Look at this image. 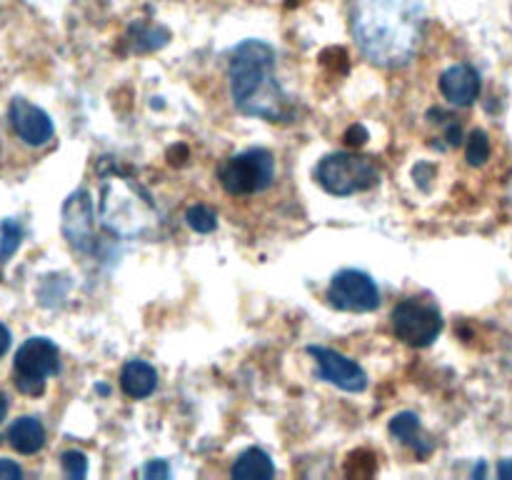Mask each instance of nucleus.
Segmentation results:
<instances>
[{
	"label": "nucleus",
	"instance_id": "nucleus-1",
	"mask_svg": "<svg viewBox=\"0 0 512 480\" xmlns=\"http://www.w3.org/2000/svg\"><path fill=\"white\" fill-rule=\"evenodd\" d=\"M418 0H350V33L360 53L380 68H400L415 58L423 40Z\"/></svg>",
	"mask_w": 512,
	"mask_h": 480
},
{
	"label": "nucleus",
	"instance_id": "nucleus-2",
	"mask_svg": "<svg viewBox=\"0 0 512 480\" xmlns=\"http://www.w3.org/2000/svg\"><path fill=\"white\" fill-rule=\"evenodd\" d=\"M275 63H278V55L273 45L265 40H245L233 50L228 83L230 98L238 113L268 120V123H285L293 118V105L283 85L278 83Z\"/></svg>",
	"mask_w": 512,
	"mask_h": 480
},
{
	"label": "nucleus",
	"instance_id": "nucleus-3",
	"mask_svg": "<svg viewBox=\"0 0 512 480\" xmlns=\"http://www.w3.org/2000/svg\"><path fill=\"white\" fill-rule=\"evenodd\" d=\"M100 220L110 233L120 238H138L153 228L158 220V208L143 185L128 175H120L115 168L105 178L100 193Z\"/></svg>",
	"mask_w": 512,
	"mask_h": 480
},
{
	"label": "nucleus",
	"instance_id": "nucleus-4",
	"mask_svg": "<svg viewBox=\"0 0 512 480\" xmlns=\"http://www.w3.org/2000/svg\"><path fill=\"white\" fill-rule=\"evenodd\" d=\"M320 188L330 195L348 198V195L365 193L380 183V168L373 158H365L358 153H333L325 155L315 168Z\"/></svg>",
	"mask_w": 512,
	"mask_h": 480
},
{
	"label": "nucleus",
	"instance_id": "nucleus-5",
	"mask_svg": "<svg viewBox=\"0 0 512 480\" xmlns=\"http://www.w3.org/2000/svg\"><path fill=\"white\" fill-rule=\"evenodd\" d=\"M218 180L230 195L263 193L275 180V158L265 148H250L225 160L218 170Z\"/></svg>",
	"mask_w": 512,
	"mask_h": 480
},
{
	"label": "nucleus",
	"instance_id": "nucleus-6",
	"mask_svg": "<svg viewBox=\"0 0 512 480\" xmlns=\"http://www.w3.org/2000/svg\"><path fill=\"white\" fill-rule=\"evenodd\" d=\"M15 385L25 395H43L45 380L60 373V350L50 338H28L15 353Z\"/></svg>",
	"mask_w": 512,
	"mask_h": 480
},
{
	"label": "nucleus",
	"instance_id": "nucleus-7",
	"mask_svg": "<svg viewBox=\"0 0 512 480\" xmlns=\"http://www.w3.org/2000/svg\"><path fill=\"white\" fill-rule=\"evenodd\" d=\"M393 330L403 343L413 348H428L443 333V315L430 300L405 298L393 310Z\"/></svg>",
	"mask_w": 512,
	"mask_h": 480
},
{
	"label": "nucleus",
	"instance_id": "nucleus-8",
	"mask_svg": "<svg viewBox=\"0 0 512 480\" xmlns=\"http://www.w3.org/2000/svg\"><path fill=\"white\" fill-rule=\"evenodd\" d=\"M328 303L343 313H373L380 308V290L363 270H340L328 288Z\"/></svg>",
	"mask_w": 512,
	"mask_h": 480
},
{
	"label": "nucleus",
	"instance_id": "nucleus-9",
	"mask_svg": "<svg viewBox=\"0 0 512 480\" xmlns=\"http://www.w3.org/2000/svg\"><path fill=\"white\" fill-rule=\"evenodd\" d=\"M63 235L70 248L78 253H93L98 240H95V210L90 193L85 188L70 193L63 203Z\"/></svg>",
	"mask_w": 512,
	"mask_h": 480
},
{
	"label": "nucleus",
	"instance_id": "nucleus-10",
	"mask_svg": "<svg viewBox=\"0 0 512 480\" xmlns=\"http://www.w3.org/2000/svg\"><path fill=\"white\" fill-rule=\"evenodd\" d=\"M308 353L318 363L320 378L328 380L330 385H338L345 393H363L368 388V375H365V370L355 360H350L348 355L323 348V345H310Z\"/></svg>",
	"mask_w": 512,
	"mask_h": 480
},
{
	"label": "nucleus",
	"instance_id": "nucleus-11",
	"mask_svg": "<svg viewBox=\"0 0 512 480\" xmlns=\"http://www.w3.org/2000/svg\"><path fill=\"white\" fill-rule=\"evenodd\" d=\"M8 118L15 135H18L25 145H33V148H40V145L48 143L55 133L50 115L45 113L43 108H38V105L28 103L25 98H15L13 103H10Z\"/></svg>",
	"mask_w": 512,
	"mask_h": 480
},
{
	"label": "nucleus",
	"instance_id": "nucleus-12",
	"mask_svg": "<svg viewBox=\"0 0 512 480\" xmlns=\"http://www.w3.org/2000/svg\"><path fill=\"white\" fill-rule=\"evenodd\" d=\"M480 88V73L470 63H458L450 65L448 70H443L440 75V93L448 103L460 105V108H468L478 100Z\"/></svg>",
	"mask_w": 512,
	"mask_h": 480
},
{
	"label": "nucleus",
	"instance_id": "nucleus-13",
	"mask_svg": "<svg viewBox=\"0 0 512 480\" xmlns=\"http://www.w3.org/2000/svg\"><path fill=\"white\" fill-rule=\"evenodd\" d=\"M120 388L133 400L150 398L158 388V370L145 360H128L120 370Z\"/></svg>",
	"mask_w": 512,
	"mask_h": 480
},
{
	"label": "nucleus",
	"instance_id": "nucleus-14",
	"mask_svg": "<svg viewBox=\"0 0 512 480\" xmlns=\"http://www.w3.org/2000/svg\"><path fill=\"white\" fill-rule=\"evenodd\" d=\"M390 435L398 438L400 443H405L408 448H413L418 455H430L433 453V443L428 440V435L423 433V425H420V418L410 410L405 413H398L393 420H390Z\"/></svg>",
	"mask_w": 512,
	"mask_h": 480
},
{
	"label": "nucleus",
	"instance_id": "nucleus-15",
	"mask_svg": "<svg viewBox=\"0 0 512 480\" xmlns=\"http://www.w3.org/2000/svg\"><path fill=\"white\" fill-rule=\"evenodd\" d=\"M8 443L20 455H35L45 445V428L33 415H23L8 428Z\"/></svg>",
	"mask_w": 512,
	"mask_h": 480
},
{
	"label": "nucleus",
	"instance_id": "nucleus-16",
	"mask_svg": "<svg viewBox=\"0 0 512 480\" xmlns=\"http://www.w3.org/2000/svg\"><path fill=\"white\" fill-rule=\"evenodd\" d=\"M230 475H233V478H248V480L273 478L275 465H273V460H270V455L265 453V450L248 448V450H243L238 458H235Z\"/></svg>",
	"mask_w": 512,
	"mask_h": 480
},
{
	"label": "nucleus",
	"instance_id": "nucleus-17",
	"mask_svg": "<svg viewBox=\"0 0 512 480\" xmlns=\"http://www.w3.org/2000/svg\"><path fill=\"white\" fill-rule=\"evenodd\" d=\"M185 220H188V225L195 233H213L218 228V213L203 203L190 205L188 213H185Z\"/></svg>",
	"mask_w": 512,
	"mask_h": 480
},
{
	"label": "nucleus",
	"instance_id": "nucleus-18",
	"mask_svg": "<svg viewBox=\"0 0 512 480\" xmlns=\"http://www.w3.org/2000/svg\"><path fill=\"white\" fill-rule=\"evenodd\" d=\"M465 158H468V163L473 165V168H478V165H485L490 158V138L485 130H473L468 138V145H465Z\"/></svg>",
	"mask_w": 512,
	"mask_h": 480
},
{
	"label": "nucleus",
	"instance_id": "nucleus-19",
	"mask_svg": "<svg viewBox=\"0 0 512 480\" xmlns=\"http://www.w3.org/2000/svg\"><path fill=\"white\" fill-rule=\"evenodd\" d=\"M20 240H23V228L15 220L5 218L0 223V263L8 260L20 248Z\"/></svg>",
	"mask_w": 512,
	"mask_h": 480
},
{
	"label": "nucleus",
	"instance_id": "nucleus-20",
	"mask_svg": "<svg viewBox=\"0 0 512 480\" xmlns=\"http://www.w3.org/2000/svg\"><path fill=\"white\" fill-rule=\"evenodd\" d=\"M63 470L68 478H85L88 475V458H85V453H80V450H65Z\"/></svg>",
	"mask_w": 512,
	"mask_h": 480
},
{
	"label": "nucleus",
	"instance_id": "nucleus-21",
	"mask_svg": "<svg viewBox=\"0 0 512 480\" xmlns=\"http://www.w3.org/2000/svg\"><path fill=\"white\" fill-rule=\"evenodd\" d=\"M143 475L148 480H153V478H170V468H168V465H165V460H150V463L145 465Z\"/></svg>",
	"mask_w": 512,
	"mask_h": 480
},
{
	"label": "nucleus",
	"instance_id": "nucleus-22",
	"mask_svg": "<svg viewBox=\"0 0 512 480\" xmlns=\"http://www.w3.org/2000/svg\"><path fill=\"white\" fill-rule=\"evenodd\" d=\"M20 475H23L20 465H15L8 458H0V478H20Z\"/></svg>",
	"mask_w": 512,
	"mask_h": 480
},
{
	"label": "nucleus",
	"instance_id": "nucleus-23",
	"mask_svg": "<svg viewBox=\"0 0 512 480\" xmlns=\"http://www.w3.org/2000/svg\"><path fill=\"white\" fill-rule=\"evenodd\" d=\"M345 140H348L350 145H363L365 140H368V130H365L363 125H353V128L345 133Z\"/></svg>",
	"mask_w": 512,
	"mask_h": 480
},
{
	"label": "nucleus",
	"instance_id": "nucleus-24",
	"mask_svg": "<svg viewBox=\"0 0 512 480\" xmlns=\"http://www.w3.org/2000/svg\"><path fill=\"white\" fill-rule=\"evenodd\" d=\"M10 343H13V338H10V330L5 328L3 323H0V358H3V355L8 353Z\"/></svg>",
	"mask_w": 512,
	"mask_h": 480
},
{
	"label": "nucleus",
	"instance_id": "nucleus-25",
	"mask_svg": "<svg viewBox=\"0 0 512 480\" xmlns=\"http://www.w3.org/2000/svg\"><path fill=\"white\" fill-rule=\"evenodd\" d=\"M498 475L500 478H512V460H503V463H500Z\"/></svg>",
	"mask_w": 512,
	"mask_h": 480
},
{
	"label": "nucleus",
	"instance_id": "nucleus-26",
	"mask_svg": "<svg viewBox=\"0 0 512 480\" xmlns=\"http://www.w3.org/2000/svg\"><path fill=\"white\" fill-rule=\"evenodd\" d=\"M5 413H8V398H5V395L0 393V420L5 418Z\"/></svg>",
	"mask_w": 512,
	"mask_h": 480
}]
</instances>
